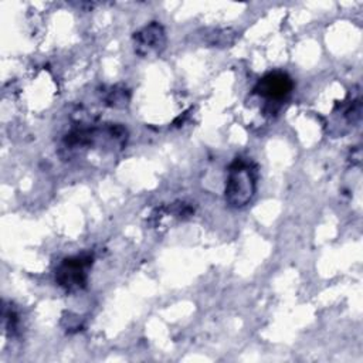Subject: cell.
Segmentation results:
<instances>
[{
    "instance_id": "7",
    "label": "cell",
    "mask_w": 363,
    "mask_h": 363,
    "mask_svg": "<svg viewBox=\"0 0 363 363\" xmlns=\"http://www.w3.org/2000/svg\"><path fill=\"white\" fill-rule=\"evenodd\" d=\"M3 326H4V330L13 336L16 332H17V328H18V316L16 313V311L10 306H6L3 308Z\"/></svg>"
},
{
    "instance_id": "2",
    "label": "cell",
    "mask_w": 363,
    "mask_h": 363,
    "mask_svg": "<svg viewBox=\"0 0 363 363\" xmlns=\"http://www.w3.org/2000/svg\"><path fill=\"white\" fill-rule=\"evenodd\" d=\"M92 264L94 257L91 254L64 258L55 268V282L67 292H77L85 288Z\"/></svg>"
},
{
    "instance_id": "4",
    "label": "cell",
    "mask_w": 363,
    "mask_h": 363,
    "mask_svg": "<svg viewBox=\"0 0 363 363\" xmlns=\"http://www.w3.org/2000/svg\"><path fill=\"white\" fill-rule=\"evenodd\" d=\"M294 89L292 78L281 71L265 74L254 86V94L269 102H279Z\"/></svg>"
},
{
    "instance_id": "6",
    "label": "cell",
    "mask_w": 363,
    "mask_h": 363,
    "mask_svg": "<svg viewBox=\"0 0 363 363\" xmlns=\"http://www.w3.org/2000/svg\"><path fill=\"white\" fill-rule=\"evenodd\" d=\"M104 102L112 108H125L129 104V91L121 85L111 86L104 92Z\"/></svg>"
},
{
    "instance_id": "1",
    "label": "cell",
    "mask_w": 363,
    "mask_h": 363,
    "mask_svg": "<svg viewBox=\"0 0 363 363\" xmlns=\"http://www.w3.org/2000/svg\"><path fill=\"white\" fill-rule=\"evenodd\" d=\"M257 190V167L241 157H237L228 167L224 196L233 208L245 207Z\"/></svg>"
},
{
    "instance_id": "3",
    "label": "cell",
    "mask_w": 363,
    "mask_h": 363,
    "mask_svg": "<svg viewBox=\"0 0 363 363\" xmlns=\"http://www.w3.org/2000/svg\"><path fill=\"white\" fill-rule=\"evenodd\" d=\"M166 31L159 21H150L133 34L135 52L142 58H153L166 47Z\"/></svg>"
},
{
    "instance_id": "5",
    "label": "cell",
    "mask_w": 363,
    "mask_h": 363,
    "mask_svg": "<svg viewBox=\"0 0 363 363\" xmlns=\"http://www.w3.org/2000/svg\"><path fill=\"white\" fill-rule=\"evenodd\" d=\"M238 38V33L233 28H213L204 34V41L210 47H231Z\"/></svg>"
}]
</instances>
